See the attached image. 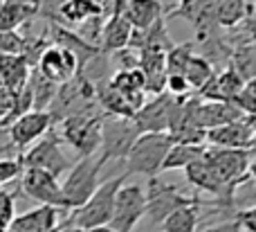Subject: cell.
<instances>
[{
  "label": "cell",
  "instance_id": "21",
  "mask_svg": "<svg viewBox=\"0 0 256 232\" xmlns=\"http://www.w3.org/2000/svg\"><path fill=\"white\" fill-rule=\"evenodd\" d=\"M38 18L36 0H4L0 5V32H16L20 25H30Z\"/></svg>",
  "mask_w": 256,
  "mask_h": 232
},
{
  "label": "cell",
  "instance_id": "2",
  "mask_svg": "<svg viewBox=\"0 0 256 232\" xmlns=\"http://www.w3.org/2000/svg\"><path fill=\"white\" fill-rule=\"evenodd\" d=\"M94 108H99L94 81H90L84 72H76L72 79H68L66 84L56 88V95H54L48 113L54 122H61L70 115H79V113L94 111Z\"/></svg>",
  "mask_w": 256,
  "mask_h": 232
},
{
  "label": "cell",
  "instance_id": "19",
  "mask_svg": "<svg viewBox=\"0 0 256 232\" xmlns=\"http://www.w3.org/2000/svg\"><path fill=\"white\" fill-rule=\"evenodd\" d=\"M58 225V210L38 205L30 212L16 214L4 232H48Z\"/></svg>",
  "mask_w": 256,
  "mask_h": 232
},
{
  "label": "cell",
  "instance_id": "16",
  "mask_svg": "<svg viewBox=\"0 0 256 232\" xmlns=\"http://www.w3.org/2000/svg\"><path fill=\"white\" fill-rule=\"evenodd\" d=\"M34 70L38 72V75H43L45 79H50L52 84L61 86V84H66L68 79H72V77L79 72V68H76V59L72 57L68 50L50 45V48L40 54Z\"/></svg>",
  "mask_w": 256,
  "mask_h": 232
},
{
  "label": "cell",
  "instance_id": "31",
  "mask_svg": "<svg viewBox=\"0 0 256 232\" xmlns=\"http://www.w3.org/2000/svg\"><path fill=\"white\" fill-rule=\"evenodd\" d=\"M214 72H216L214 66L202 57V54H194L191 61L186 63V70H184L182 77L186 79V84H189L191 90H200L209 84V79L214 77Z\"/></svg>",
  "mask_w": 256,
  "mask_h": 232
},
{
  "label": "cell",
  "instance_id": "5",
  "mask_svg": "<svg viewBox=\"0 0 256 232\" xmlns=\"http://www.w3.org/2000/svg\"><path fill=\"white\" fill-rule=\"evenodd\" d=\"M104 113L99 108L86 111L79 115H70L61 120V138L79 153L81 158H90L97 153L99 138H102Z\"/></svg>",
  "mask_w": 256,
  "mask_h": 232
},
{
  "label": "cell",
  "instance_id": "35",
  "mask_svg": "<svg viewBox=\"0 0 256 232\" xmlns=\"http://www.w3.org/2000/svg\"><path fill=\"white\" fill-rule=\"evenodd\" d=\"M232 104H234L236 108H238L243 115H254L256 111V93H254V81H248V84L243 86V90H240L238 95H236L234 99H232Z\"/></svg>",
  "mask_w": 256,
  "mask_h": 232
},
{
  "label": "cell",
  "instance_id": "18",
  "mask_svg": "<svg viewBox=\"0 0 256 232\" xmlns=\"http://www.w3.org/2000/svg\"><path fill=\"white\" fill-rule=\"evenodd\" d=\"M240 117L245 115L232 102H204V99H200L198 111H196L198 126L204 133L212 129H218L222 124H230L234 120H240Z\"/></svg>",
  "mask_w": 256,
  "mask_h": 232
},
{
  "label": "cell",
  "instance_id": "20",
  "mask_svg": "<svg viewBox=\"0 0 256 232\" xmlns=\"http://www.w3.org/2000/svg\"><path fill=\"white\" fill-rule=\"evenodd\" d=\"M108 84L126 99L128 106H130L132 111H137V108L146 102L144 75L140 72V68H132V70H117L115 75L108 79Z\"/></svg>",
  "mask_w": 256,
  "mask_h": 232
},
{
  "label": "cell",
  "instance_id": "11",
  "mask_svg": "<svg viewBox=\"0 0 256 232\" xmlns=\"http://www.w3.org/2000/svg\"><path fill=\"white\" fill-rule=\"evenodd\" d=\"M173 104H176V97L168 95L166 90L142 104L130 117L135 129H137V133L140 135L142 133H166Z\"/></svg>",
  "mask_w": 256,
  "mask_h": 232
},
{
  "label": "cell",
  "instance_id": "45",
  "mask_svg": "<svg viewBox=\"0 0 256 232\" xmlns=\"http://www.w3.org/2000/svg\"><path fill=\"white\" fill-rule=\"evenodd\" d=\"M92 3H97V5H106V0H92Z\"/></svg>",
  "mask_w": 256,
  "mask_h": 232
},
{
  "label": "cell",
  "instance_id": "32",
  "mask_svg": "<svg viewBox=\"0 0 256 232\" xmlns=\"http://www.w3.org/2000/svg\"><path fill=\"white\" fill-rule=\"evenodd\" d=\"M196 45L191 43H173V48L164 54V66H166V75H184L186 63L196 54Z\"/></svg>",
  "mask_w": 256,
  "mask_h": 232
},
{
  "label": "cell",
  "instance_id": "40",
  "mask_svg": "<svg viewBox=\"0 0 256 232\" xmlns=\"http://www.w3.org/2000/svg\"><path fill=\"white\" fill-rule=\"evenodd\" d=\"M12 108H14V90L0 86V126H7Z\"/></svg>",
  "mask_w": 256,
  "mask_h": 232
},
{
  "label": "cell",
  "instance_id": "38",
  "mask_svg": "<svg viewBox=\"0 0 256 232\" xmlns=\"http://www.w3.org/2000/svg\"><path fill=\"white\" fill-rule=\"evenodd\" d=\"M234 221L236 225L240 228V232H256V207L254 205H250V207H243V210H236L234 212Z\"/></svg>",
  "mask_w": 256,
  "mask_h": 232
},
{
  "label": "cell",
  "instance_id": "17",
  "mask_svg": "<svg viewBox=\"0 0 256 232\" xmlns=\"http://www.w3.org/2000/svg\"><path fill=\"white\" fill-rule=\"evenodd\" d=\"M245 84H248V81H243L236 75V70H232V68L227 66L222 72H214L209 84L204 86V88H200L198 93L204 102H232V99L243 90Z\"/></svg>",
  "mask_w": 256,
  "mask_h": 232
},
{
  "label": "cell",
  "instance_id": "1",
  "mask_svg": "<svg viewBox=\"0 0 256 232\" xmlns=\"http://www.w3.org/2000/svg\"><path fill=\"white\" fill-rule=\"evenodd\" d=\"M128 176H110L108 180L99 183V187L94 189V194L76 210H70V216L66 221H61L63 225H74L81 230H92L108 225L112 214V205H115V196L120 192V187L126 183Z\"/></svg>",
  "mask_w": 256,
  "mask_h": 232
},
{
  "label": "cell",
  "instance_id": "47",
  "mask_svg": "<svg viewBox=\"0 0 256 232\" xmlns=\"http://www.w3.org/2000/svg\"><path fill=\"white\" fill-rule=\"evenodd\" d=\"M2 3H4V0H0V5H2Z\"/></svg>",
  "mask_w": 256,
  "mask_h": 232
},
{
  "label": "cell",
  "instance_id": "25",
  "mask_svg": "<svg viewBox=\"0 0 256 232\" xmlns=\"http://www.w3.org/2000/svg\"><path fill=\"white\" fill-rule=\"evenodd\" d=\"M104 16V5H97L92 0H68L58 9V25H86L88 21Z\"/></svg>",
  "mask_w": 256,
  "mask_h": 232
},
{
  "label": "cell",
  "instance_id": "13",
  "mask_svg": "<svg viewBox=\"0 0 256 232\" xmlns=\"http://www.w3.org/2000/svg\"><path fill=\"white\" fill-rule=\"evenodd\" d=\"M20 192H25L30 198H34L40 205L54 207L58 212H66V201L61 194V185L58 178L45 174L40 169H22V180H20Z\"/></svg>",
  "mask_w": 256,
  "mask_h": 232
},
{
  "label": "cell",
  "instance_id": "6",
  "mask_svg": "<svg viewBox=\"0 0 256 232\" xmlns=\"http://www.w3.org/2000/svg\"><path fill=\"white\" fill-rule=\"evenodd\" d=\"M102 169H104V162L94 156L81 158V160L72 167L66 183L61 185V194H63V201H66L68 210H76V207H81L92 196L94 189L99 187Z\"/></svg>",
  "mask_w": 256,
  "mask_h": 232
},
{
  "label": "cell",
  "instance_id": "7",
  "mask_svg": "<svg viewBox=\"0 0 256 232\" xmlns=\"http://www.w3.org/2000/svg\"><path fill=\"white\" fill-rule=\"evenodd\" d=\"M22 169H40L45 174L58 178L70 169V160L61 151V138L56 131H48L40 140H36L30 147V151L18 156Z\"/></svg>",
  "mask_w": 256,
  "mask_h": 232
},
{
  "label": "cell",
  "instance_id": "15",
  "mask_svg": "<svg viewBox=\"0 0 256 232\" xmlns=\"http://www.w3.org/2000/svg\"><path fill=\"white\" fill-rule=\"evenodd\" d=\"M54 120L48 111H30L25 115H20L18 120H14L9 124V138H12V147L25 149L32 147L36 140H40L48 131H52Z\"/></svg>",
  "mask_w": 256,
  "mask_h": 232
},
{
  "label": "cell",
  "instance_id": "14",
  "mask_svg": "<svg viewBox=\"0 0 256 232\" xmlns=\"http://www.w3.org/2000/svg\"><path fill=\"white\" fill-rule=\"evenodd\" d=\"M48 41L52 45H56V48L68 50V52L76 59V68H79V72H84L86 66L102 54V50H99L97 45H92L86 39H81V36L76 34V30H70V27L58 25V23H50Z\"/></svg>",
  "mask_w": 256,
  "mask_h": 232
},
{
  "label": "cell",
  "instance_id": "36",
  "mask_svg": "<svg viewBox=\"0 0 256 232\" xmlns=\"http://www.w3.org/2000/svg\"><path fill=\"white\" fill-rule=\"evenodd\" d=\"M25 36L18 32H0V57L7 54H22Z\"/></svg>",
  "mask_w": 256,
  "mask_h": 232
},
{
  "label": "cell",
  "instance_id": "30",
  "mask_svg": "<svg viewBox=\"0 0 256 232\" xmlns=\"http://www.w3.org/2000/svg\"><path fill=\"white\" fill-rule=\"evenodd\" d=\"M254 63H256L254 43H240L232 50L230 68L236 70V75L243 81H254Z\"/></svg>",
  "mask_w": 256,
  "mask_h": 232
},
{
  "label": "cell",
  "instance_id": "49",
  "mask_svg": "<svg viewBox=\"0 0 256 232\" xmlns=\"http://www.w3.org/2000/svg\"><path fill=\"white\" fill-rule=\"evenodd\" d=\"M0 86H2V84H0Z\"/></svg>",
  "mask_w": 256,
  "mask_h": 232
},
{
  "label": "cell",
  "instance_id": "44",
  "mask_svg": "<svg viewBox=\"0 0 256 232\" xmlns=\"http://www.w3.org/2000/svg\"><path fill=\"white\" fill-rule=\"evenodd\" d=\"M86 232H115V230H110L108 225H102V228H92V230H86Z\"/></svg>",
  "mask_w": 256,
  "mask_h": 232
},
{
  "label": "cell",
  "instance_id": "24",
  "mask_svg": "<svg viewBox=\"0 0 256 232\" xmlns=\"http://www.w3.org/2000/svg\"><path fill=\"white\" fill-rule=\"evenodd\" d=\"M252 14H254L252 0H216L214 3V18H216L218 27L234 30L236 25H240Z\"/></svg>",
  "mask_w": 256,
  "mask_h": 232
},
{
  "label": "cell",
  "instance_id": "23",
  "mask_svg": "<svg viewBox=\"0 0 256 232\" xmlns=\"http://www.w3.org/2000/svg\"><path fill=\"white\" fill-rule=\"evenodd\" d=\"M122 16L126 18V23L132 30H146L155 21L166 16V12H164L160 0H130L122 12Z\"/></svg>",
  "mask_w": 256,
  "mask_h": 232
},
{
  "label": "cell",
  "instance_id": "37",
  "mask_svg": "<svg viewBox=\"0 0 256 232\" xmlns=\"http://www.w3.org/2000/svg\"><path fill=\"white\" fill-rule=\"evenodd\" d=\"M20 174H22V167L18 158H0V187L12 183Z\"/></svg>",
  "mask_w": 256,
  "mask_h": 232
},
{
  "label": "cell",
  "instance_id": "28",
  "mask_svg": "<svg viewBox=\"0 0 256 232\" xmlns=\"http://www.w3.org/2000/svg\"><path fill=\"white\" fill-rule=\"evenodd\" d=\"M204 149L207 144H180V142H173V147L168 149L166 158L162 162V169L164 171H171V169H186L191 162L200 160L204 156Z\"/></svg>",
  "mask_w": 256,
  "mask_h": 232
},
{
  "label": "cell",
  "instance_id": "9",
  "mask_svg": "<svg viewBox=\"0 0 256 232\" xmlns=\"http://www.w3.org/2000/svg\"><path fill=\"white\" fill-rule=\"evenodd\" d=\"M137 129L132 120L126 117H106L102 120V138H99V149L102 156L99 160L106 165L108 160H124L130 151L132 142L137 140Z\"/></svg>",
  "mask_w": 256,
  "mask_h": 232
},
{
  "label": "cell",
  "instance_id": "22",
  "mask_svg": "<svg viewBox=\"0 0 256 232\" xmlns=\"http://www.w3.org/2000/svg\"><path fill=\"white\" fill-rule=\"evenodd\" d=\"M130 34H132V27L126 23L124 16H110L108 21H104L97 45L104 54H115L120 50L128 48Z\"/></svg>",
  "mask_w": 256,
  "mask_h": 232
},
{
  "label": "cell",
  "instance_id": "43",
  "mask_svg": "<svg viewBox=\"0 0 256 232\" xmlns=\"http://www.w3.org/2000/svg\"><path fill=\"white\" fill-rule=\"evenodd\" d=\"M58 232H86V230L74 228V225H63V223H58Z\"/></svg>",
  "mask_w": 256,
  "mask_h": 232
},
{
  "label": "cell",
  "instance_id": "46",
  "mask_svg": "<svg viewBox=\"0 0 256 232\" xmlns=\"http://www.w3.org/2000/svg\"><path fill=\"white\" fill-rule=\"evenodd\" d=\"M48 232H58V225H56V228H52V230H48Z\"/></svg>",
  "mask_w": 256,
  "mask_h": 232
},
{
  "label": "cell",
  "instance_id": "8",
  "mask_svg": "<svg viewBox=\"0 0 256 232\" xmlns=\"http://www.w3.org/2000/svg\"><path fill=\"white\" fill-rule=\"evenodd\" d=\"M204 160L216 169V174L232 187H243L252 178V151L243 149H220L207 147Z\"/></svg>",
  "mask_w": 256,
  "mask_h": 232
},
{
  "label": "cell",
  "instance_id": "34",
  "mask_svg": "<svg viewBox=\"0 0 256 232\" xmlns=\"http://www.w3.org/2000/svg\"><path fill=\"white\" fill-rule=\"evenodd\" d=\"M216 0H180L178 5H173V7H168V9H173L168 16H176V18H186V21H194L196 18V14L200 12V9H204V7H209V5H214Z\"/></svg>",
  "mask_w": 256,
  "mask_h": 232
},
{
  "label": "cell",
  "instance_id": "3",
  "mask_svg": "<svg viewBox=\"0 0 256 232\" xmlns=\"http://www.w3.org/2000/svg\"><path fill=\"white\" fill-rule=\"evenodd\" d=\"M173 147V140L168 133H142L132 142L130 151L124 158L126 160V176L142 174V176H158L162 171V162L166 158L168 149Z\"/></svg>",
  "mask_w": 256,
  "mask_h": 232
},
{
  "label": "cell",
  "instance_id": "29",
  "mask_svg": "<svg viewBox=\"0 0 256 232\" xmlns=\"http://www.w3.org/2000/svg\"><path fill=\"white\" fill-rule=\"evenodd\" d=\"M30 90H32V99H34V111H48L52 106V99L56 95V84H52L50 79H45L43 75H38L36 70L30 72Z\"/></svg>",
  "mask_w": 256,
  "mask_h": 232
},
{
  "label": "cell",
  "instance_id": "48",
  "mask_svg": "<svg viewBox=\"0 0 256 232\" xmlns=\"http://www.w3.org/2000/svg\"><path fill=\"white\" fill-rule=\"evenodd\" d=\"M252 3H254V0H252Z\"/></svg>",
  "mask_w": 256,
  "mask_h": 232
},
{
  "label": "cell",
  "instance_id": "26",
  "mask_svg": "<svg viewBox=\"0 0 256 232\" xmlns=\"http://www.w3.org/2000/svg\"><path fill=\"white\" fill-rule=\"evenodd\" d=\"M30 72H32V68L27 66L22 54H7V57H0V84H2L4 88L16 93L18 88H22V86L27 84Z\"/></svg>",
  "mask_w": 256,
  "mask_h": 232
},
{
  "label": "cell",
  "instance_id": "41",
  "mask_svg": "<svg viewBox=\"0 0 256 232\" xmlns=\"http://www.w3.org/2000/svg\"><path fill=\"white\" fill-rule=\"evenodd\" d=\"M202 232H240V228L234 223V221H222L218 225H212V228L202 230Z\"/></svg>",
  "mask_w": 256,
  "mask_h": 232
},
{
  "label": "cell",
  "instance_id": "39",
  "mask_svg": "<svg viewBox=\"0 0 256 232\" xmlns=\"http://www.w3.org/2000/svg\"><path fill=\"white\" fill-rule=\"evenodd\" d=\"M66 3L68 0H36V5H38V16L45 18L48 23H58V9Z\"/></svg>",
  "mask_w": 256,
  "mask_h": 232
},
{
  "label": "cell",
  "instance_id": "12",
  "mask_svg": "<svg viewBox=\"0 0 256 232\" xmlns=\"http://www.w3.org/2000/svg\"><path fill=\"white\" fill-rule=\"evenodd\" d=\"M254 115H245L240 120H234L230 124H222L218 129H212L204 133V142L209 147L220 149H243V151H254Z\"/></svg>",
  "mask_w": 256,
  "mask_h": 232
},
{
  "label": "cell",
  "instance_id": "27",
  "mask_svg": "<svg viewBox=\"0 0 256 232\" xmlns=\"http://www.w3.org/2000/svg\"><path fill=\"white\" fill-rule=\"evenodd\" d=\"M207 203H198V205H186L180 210L171 212L166 219L160 223L162 232H196L200 223V207H204Z\"/></svg>",
  "mask_w": 256,
  "mask_h": 232
},
{
  "label": "cell",
  "instance_id": "42",
  "mask_svg": "<svg viewBox=\"0 0 256 232\" xmlns=\"http://www.w3.org/2000/svg\"><path fill=\"white\" fill-rule=\"evenodd\" d=\"M128 3H130V0H110V16H122V12H124V9H126V5Z\"/></svg>",
  "mask_w": 256,
  "mask_h": 232
},
{
  "label": "cell",
  "instance_id": "4",
  "mask_svg": "<svg viewBox=\"0 0 256 232\" xmlns=\"http://www.w3.org/2000/svg\"><path fill=\"white\" fill-rule=\"evenodd\" d=\"M144 196H146L144 216H148L153 228H160V223H162L171 212L180 210V207H186V205H198V203H202L200 196H186L178 185L164 183V180H160L158 176L148 178V185H146V189H144Z\"/></svg>",
  "mask_w": 256,
  "mask_h": 232
},
{
  "label": "cell",
  "instance_id": "10",
  "mask_svg": "<svg viewBox=\"0 0 256 232\" xmlns=\"http://www.w3.org/2000/svg\"><path fill=\"white\" fill-rule=\"evenodd\" d=\"M144 212H146L144 187L124 183L115 196V205H112L108 228L115 232H132L135 225L144 219Z\"/></svg>",
  "mask_w": 256,
  "mask_h": 232
},
{
  "label": "cell",
  "instance_id": "33",
  "mask_svg": "<svg viewBox=\"0 0 256 232\" xmlns=\"http://www.w3.org/2000/svg\"><path fill=\"white\" fill-rule=\"evenodd\" d=\"M20 189V187H18ZM20 192H9V189L0 187V232H4L16 216V198Z\"/></svg>",
  "mask_w": 256,
  "mask_h": 232
}]
</instances>
